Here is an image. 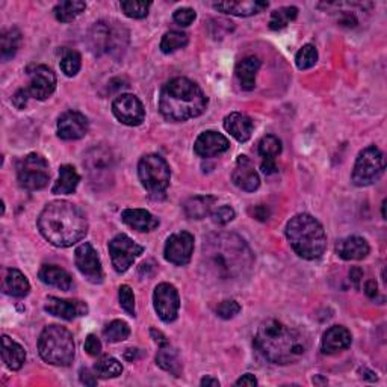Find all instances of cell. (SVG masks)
I'll list each match as a JSON object with an SVG mask.
<instances>
[{"instance_id":"83f0119b","label":"cell","mask_w":387,"mask_h":387,"mask_svg":"<svg viewBox=\"0 0 387 387\" xmlns=\"http://www.w3.org/2000/svg\"><path fill=\"white\" fill-rule=\"evenodd\" d=\"M260 61L256 56H247L239 61L235 73L242 89H254V87H256V75L260 70Z\"/></svg>"},{"instance_id":"8fae6325","label":"cell","mask_w":387,"mask_h":387,"mask_svg":"<svg viewBox=\"0 0 387 387\" xmlns=\"http://www.w3.org/2000/svg\"><path fill=\"white\" fill-rule=\"evenodd\" d=\"M17 179L20 186L27 191L46 188L50 180L47 160L42 155H38V153H30V155L25 156L18 162Z\"/></svg>"},{"instance_id":"d6986e66","label":"cell","mask_w":387,"mask_h":387,"mask_svg":"<svg viewBox=\"0 0 387 387\" xmlns=\"http://www.w3.org/2000/svg\"><path fill=\"white\" fill-rule=\"evenodd\" d=\"M44 310L61 319L71 321L77 317H85L88 313V305L79 300H61L56 297H49L44 304Z\"/></svg>"},{"instance_id":"f6af8a7d","label":"cell","mask_w":387,"mask_h":387,"mask_svg":"<svg viewBox=\"0 0 387 387\" xmlns=\"http://www.w3.org/2000/svg\"><path fill=\"white\" fill-rule=\"evenodd\" d=\"M241 304L236 300H226L217 307V315L221 319H231L241 312Z\"/></svg>"},{"instance_id":"11a10c76","label":"cell","mask_w":387,"mask_h":387,"mask_svg":"<svg viewBox=\"0 0 387 387\" xmlns=\"http://www.w3.org/2000/svg\"><path fill=\"white\" fill-rule=\"evenodd\" d=\"M262 171L265 172V175H274V172H277L279 168H277V164L276 160H263L262 162Z\"/></svg>"},{"instance_id":"9a60e30c","label":"cell","mask_w":387,"mask_h":387,"mask_svg":"<svg viewBox=\"0 0 387 387\" xmlns=\"http://www.w3.org/2000/svg\"><path fill=\"white\" fill-rule=\"evenodd\" d=\"M75 262L80 274L85 276L88 281L94 284L103 281V268H101L99 253L89 242H85L76 248Z\"/></svg>"},{"instance_id":"d4e9b609","label":"cell","mask_w":387,"mask_h":387,"mask_svg":"<svg viewBox=\"0 0 387 387\" xmlns=\"http://www.w3.org/2000/svg\"><path fill=\"white\" fill-rule=\"evenodd\" d=\"M121 220L137 231H153L159 227V220L144 209H126L121 212Z\"/></svg>"},{"instance_id":"b9f144b4","label":"cell","mask_w":387,"mask_h":387,"mask_svg":"<svg viewBox=\"0 0 387 387\" xmlns=\"http://www.w3.org/2000/svg\"><path fill=\"white\" fill-rule=\"evenodd\" d=\"M151 4L150 2H137V0H130V2H121V9L130 18H144L148 14Z\"/></svg>"},{"instance_id":"f907efd6","label":"cell","mask_w":387,"mask_h":387,"mask_svg":"<svg viewBox=\"0 0 387 387\" xmlns=\"http://www.w3.org/2000/svg\"><path fill=\"white\" fill-rule=\"evenodd\" d=\"M357 18H355V15L353 13H348V11H345L341 14L339 17V25L341 26H346V27H355L357 26Z\"/></svg>"},{"instance_id":"74e56055","label":"cell","mask_w":387,"mask_h":387,"mask_svg":"<svg viewBox=\"0 0 387 387\" xmlns=\"http://www.w3.org/2000/svg\"><path fill=\"white\" fill-rule=\"evenodd\" d=\"M188 35L183 32H177V30H171V32H167L164 37H162L160 42V50L164 53H172L179 49H183L188 46Z\"/></svg>"},{"instance_id":"836d02e7","label":"cell","mask_w":387,"mask_h":387,"mask_svg":"<svg viewBox=\"0 0 387 387\" xmlns=\"http://www.w3.org/2000/svg\"><path fill=\"white\" fill-rule=\"evenodd\" d=\"M87 4L80 2V0H67V2H61L55 6V17L58 22L70 23L82 14Z\"/></svg>"},{"instance_id":"e0dca14e","label":"cell","mask_w":387,"mask_h":387,"mask_svg":"<svg viewBox=\"0 0 387 387\" xmlns=\"http://www.w3.org/2000/svg\"><path fill=\"white\" fill-rule=\"evenodd\" d=\"M194 253V236L188 231H179L171 235L165 243V259L177 267L191 262Z\"/></svg>"},{"instance_id":"9c48e42d","label":"cell","mask_w":387,"mask_h":387,"mask_svg":"<svg viewBox=\"0 0 387 387\" xmlns=\"http://www.w3.org/2000/svg\"><path fill=\"white\" fill-rule=\"evenodd\" d=\"M139 180L150 194H164L170 186L171 171L167 160L159 155H147L138 164Z\"/></svg>"},{"instance_id":"1f68e13d","label":"cell","mask_w":387,"mask_h":387,"mask_svg":"<svg viewBox=\"0 0 387 387\" xmlns=\"http://www.w3.org/2000/svg\"><path fill=\"white\" fill-rule=\"evenodd\" d=\"M30 291V284L25 274L18 269H8L4 280V292L15 298H25Z\"/></svg>"},{"instance_id":"f35d334b","label":"cell","mask_w":387,"mask_h":387,"mask_svg":"<svg viewBox=\"0 0 387 387\" xmlns=\"http://www.w3.org/2000/svg\"><path fill=\"white\" fill-rule=\"evenodd\" d=\"M103 336L105 339L110 343L123 342L130 336V327L125 321L115 319L106 325V329L103 330Z\"/></svg>"},{"instance_id":"8d00e7d4","label":"cell","mask_w":387,"mask_h":387,"mask_svg":"<svg viewBox=\"0 0 387 387\" xmlns=\"http://www.w3.org/2000/svg\"><path fill=\"white\" fill-rule=\"evenodd\" d=\"M298 17V8L295 6H283L280 9H276L271 14L269 18V27L272 30H280L284 29L289 23H292L295 18Z\"/></svg>"},{"instance_id":"ac0fdd59","label":"cell","mask_w":387,"mask_h":387,"mask_svg":"<svg viewBox=\"0 0 387 387\" xmlns=\"http://www.w3.org/2000/svg\"><path fill=\"white\" fill-rule=\"evenodd\" d=\"M88 120L77 110H68L58 120V137L64 141H76L88 134Z\"/></svg>"},{"instance_id":"d6a6232c","label":"cell","mask_w":387,"mask_h":387,"mask_svg":"<svg viewBox=\"0 0 387 387\" xmlns=\"http://www.w3.org/2000/svg\"><path fill=\"white\" fill-rule=\"evenodd\" d=\"M80 176L75 167L71 165H63L59 168V179L53 185L52 192L53 194H73L79 185Z\"/></svg>"},{"instance_id":"ba28073f","label":"cell","mask_w":387,"mask_h":387,"mask_svg":"<svg viewBox=\"0 0 387 387\" xmlns=\"http://www.w3.org/2000/svg\"><path fill=\"white\" fill-rule=\"evenodd\" d=\"M384 168L386 162L381 150L375 146H369L359 153L351 175V180L355 186L374 185L383 176Z\"/></svg>"},{"instance_id":"52a82bcc","label":"cell","mask_w":387,"mask_h":387,"mask_svg":"<svg viewBox=\"0 0 387 387\" xmlns=\"http://www.w3.org/2000/svg\"><path fill=\"white\" fill-rule=\"evenodd\" d=\"M30 82L26 88L18 89L13 96V103L18 109H25L27 99L35 100H46L55 93L56 88V76L52 68L46 65H37L29 68Z\"/></svg>"},{"instance_id":"9f6ffc18","label":"cell","mask_w":387,"mask_h":387,"mask_svg":"<svg viewBox=\"0 0 387 387\" xmlns=\"http://www.w3.org/2000/svg\"><path fill=\"white\" fill-rule=\"evenodd\" d=\"M141 355H142V353L138 348H129L125 353V359L129 360V362H135L141 357Z\"/></svg>"},{"instance_id":"8992f818","label":"cell","mask_w":387,"mask_h":387,"mask_svg":"<svg viewBox=\"0 0 387 387\" xmlns=\"http://www.w3.org/2000/svg\"><path fill=\"white\" fill-rule=\"evenodd\" d=\"M38 351L42 359L55 366H68L75 359L73 334L61 325H49L39 336Z\"/></svg>"},{"instance_id":"681fc988","label":"cell","mask_w":387,"mask_h":387,"mask_svg":"<svg viewBox=\"0 0 387 387\" xmlns=\"http://www.w3.org/2000/svg\"><path fill=\"white\" fill-rule=\"evenodd\" d=\"M79 380L85 386H96L97 384V375H94L89 369L82 368L79 371Z\"/></svg>"},{"instance_id":"30bf717a","label":"cell","mask_w":387,"mask_h":387,"mask_svg":"<svg viewBox=\"0 0 387 387\" xmlns=\"http://www.w3.org/2000/svg\"><path fill=\"white\" fill-rule=\"evenodd\" d=\"M127 44V30L120 26H112L106 22H99L89 30V47L96 55L115 53Z\"/></svg>"},{"instance_id":"603a6c76","label":"cell","mask_w":387,"mask_h":387,"mask_svg":"<svg viewBox=\"0 0 387 387\" xmlns=\"http://www.w3.org/2000/svg\"><path fill=\"white\" fill-rule=\"evenodd\" d=\"M369 251V243L360 236L341 239L336 246V254L343 260H363L364 258H368Z\"/></svg>"},{"instance_id":"6f0895ef","label":"cell","mask_w":387,"mask_h":387,"mask_svg":"<svg viewBox=\"0 0 387 387\" xmlns=\"http://www.w3.org/2000/svg\"><path fill=\"white\" fill-rule=\"evenodd\" d=\"M200 384L203 387H220V381L217 379H212V376H205Z\"/></svg>"},{"instance_id":"3957f363","label":"cell","mask_w":387,"mask_h":387,"mask_svg":"<svg viewBox=\"0 0 387 387\" xmlns=\"http://www.w3.org/2000/svg\"><path fill=\"white\" fill-rule=\"evenodd\" d=\"M254 346L265 359L276 364H291L303 359L309 350L307 339L277 319L260 324Z\"/></svg>"},{"instance_id":"7bdbcfd3","label":"cell","mask_w":387,"mask_h":387,"mask_svg":"<svg viewBox=\"0 0 387 387\" xmlns=\"http://www.w3.org/2000/svg\"><path fill=\"white\" fill-rule=\"evenodd\" d=\"M80 65H82V59L77 52H68L63 61H61V70L68 77H73L79 73Z\"/></svg>"},{"instance_id":"277c9868","label":"cell","mask_w":387,"mask_h":387,"mask_svg":"<svg viewBox=\"0 0 387 387\" xmlns=\"http://www.w3.org/2000/svg\"><path fill=\"white\" fill-rule=\"evenodd\" d=\"M208 108L203 89L186 77H175L164 85L159 96V110L168 121H186L200 117Z\"/></svg>"},{"instance_id":"6da1fadb","label":"cell","mask_w":387,"mask_h":387,"mask_svg":"<svg viewBox=\"0 0 387 387\" xmlns=\"http://www.w3.org/2000/svg\"><path fill=\"white\" fill-rule=\"evenodd\" d=\"M203 267L220 281H236L251 272L254 258L247 242L235 233H215L203 243Z\"/></svg>"},{"instance_id":"4fadbf2b","label":"cell","mask_w":387,"mask_h":387,"mask_svg":"<svg viewBox=\"0 0 387 387\" xmlns=\"http://www.w3.org/2000/svg\"><path fill=\"white\" fill-rule=\"evenodd\" d=\"M108 250L110 254L112 267L118 274L126 272L134 265L135 259L144 253V247L130 239L127 235H123V233L109 242Z\"/></svg>"},{"instance_id":"f5cc1de1","label":"cell","mask_w":387,"mask_h":387,"mask_svg":"<svg viewBox=\"0 0 387 387\" xmlns=\"http://www.w3.org/2000/svg\"><path fill=\"white\" fill-rule=\"evenodd\" d=\"M364 293L368 295V297L371 300H375L376 297H379V284H376L375 280L366 281V284H364Z\"/></svg>"},{"instance_id":"2e32d148","label":"cell","mask_w":387,"mask_h":387,"mask_svg":"<svg viewBox=\"0 0 387 387\" xmlns=\"http://www.w3.org/2000/svg\"><path fill=\"white\" fill-rule=\"evenodd\" d=\"M112 112L120 123L126 126H139L146 117L144 106L134 94L118 96L112 103Z\"/></svg>"},{"instance_id":"bcb514c9","label":"cell","mask_w":387,"mask_h":387,"mask_svg":"<svg viewBox=\"0 0 387 387\" xmlns=\"http://www.w3.org/2000/svg\"><path fill=\"white\" fill-rule=\"evenodd\" d=\"M235 218V210H233L230 206H221L217 210L212 212V220L215 224H220V226H226L230 221Z\"/></svg>"},{"instance_id":"ffe728a7","label":"cell","mask_w":387,"mask_h":387,"mask_svg":"<svg viewBox=\"0 0 387 387\" xmlns=\"http://www.w3.org/2000/svg\"><path fill=\"white\" fill-rule=\"evenodd\" d=\"M231 180L239 189L246 192H254L260 186V177L258 171L254 170L253 162L243 155L236 160L235 170L231 172Z\"/></svg>"},{"instance_id":"7402d4cb","label":"cell","mask_w":387,"mask_h":387,"mask_svg":"<svg viewBox=\"0 0 387 387\" xmlns=\"http://www.w3.org/2000/svg\"><path fill=\"white\" fill-rule=\"evenodd\" d=\"M353 342V336L348 329L342 325H334L322 336L321 350L324 354H336L343 350H348Z\"/></svg>"},{"instance_id":"7dc6e473","label":"cell","mask_w":387,"mask_h":387,"mask_svg":"<svg viewBox=\"0 0 387 387\" xmlns=\"http://www.w3.org/2000/svg\"><path fill=\"white\" fill-rule=\"evenodd\" d=\"M172 18H175V22L180 26H189L194 20L197 18V14L191 8H180L175 13V15H172Z\"/></svg>"},{"instance_id":"ee69618b","label":"cell","mask_w":387,"mask_h":387,"mask_svg":"<svg viewBox=\"0 0 387 387\" xmlns=\"http://www.w3.org/2000/svg\"><path fill=\"white\" fill-rule=\"evenodd\" d=\"M118 298H120L121 307L125 309V312H127V315H130V317H135V295L132 288L127 286V284L120 286Z\"/></svg>"},{"instance_id":"44dd1931","label":"cell","mask_w":387,"mask_h":387,"mask_svg":"<svg viewBox=\"0 0 387 387\" xmlns=\"http://www.w3.org/2000/svg\"><path fill=\"white\" fill-rule=\"evenodd\" d=\"M229 147L230 142L226 137L218 134V132L206 130L197 138L196 144H194V151L201 158H212L227 151Z\"/></svg>"},{"instance_id":"c3c4849f","label":"cell","mask_w":387,"mask_h":387,"mask_svg":"<svg viewBox=\"0 0 387 387\" xmlns=\"http://www.w3.org/2000/svg\"><path fill=\"white\" fill-rule=\"evenodd\" d=\"M85 351L89 355H93V357H97V355H100V353H101V342L99 341L97 336L88 334V338L85 341Z\"/></svg>"},{"instance_id":"816d5d0a","label":"cell","mask_w":387,"mask_h":387,"mask_svg":"<svg viewBox=\"0 0 387 387\" xmlns=\"http://www.w3.org/2000/svg\"><path fill=\"white\" fill-rule=\"evenodd\" d=\"M363 276H364V272H363L360 268H357V267L351 268V271H350V280H351L353 286H354L355 289H359V288H360V283H362Z\"/></svg>"},{"instance_id":"f546056e","label":"cell","mask_w":387,"mask_h":387,"mask_svg":"<svg viewBox=\"0 0 387 387\" xmlns=\"http://www.w3.org/2000/svg\"><path fill=\"white\" fill-rule=\"evenodd\" d=\"M217 205V198L212 196H197L189 198L183 209L186 217L191 220H203L208 215H212L213 208Z\"/></svg>"},{"instance_id":"7c38bea8","label":"cell","mask_w":387,"mask_h":387,"mask_svg":"<svg viewBox=\"0 0 387 387\" xmlns=\"http://www.w3.org/2000/svg\"><path fill=\"white\" fill-rule=\"evenodd\" d=\"M84 165L87 168L91 183H94L96 186H100L101 183L109 182L112 179V170H114L115 165L114 153L108 147L96 146L85 155Z\"/></svg>"},{"instance_id":"5b68a950","label":"cell","mask_w":387,"mask_h":387,"mask_svg":"<svg viewBox=\"0 0 387 387\" xmlns=\"http://www.w3.org/2000/svg\"><path fill=\"white\" fill-rule=\"evenodd\" d=\"M286 238L292 250L305 260L319 259L327 248L322 224L309 213L295 215L286 226Z\"/></svg>"},{"instance_id":"cb8c5ba5","label":"cell","mask_w":387,"mask_h":387,"mask_svg":"<svg viewBox=\"0 0 387 387\" xmlns=\"http://www.w3.org/2000/svg\"><path fill=\"white\" fill-rule=\"evenodd\" d=\"M224 127L229 134L239 142H247L253 135V120L241 112H231L230 115L224 120Z\"/></svg>"},{"instance_id":"d590c367","label":"cell","mask_w":387,"mask_h":387,"mask_svg":"<svg viewBox=\"0 0 387 387\" xmlns=\"http://www.w3.org/2000/svg\"><path fill=\"white\" fill-rule=\"evenodd\" d=\"M94 372L100 379H117V376L123 374V364L114 357L105 355L94 364Z\"/></svg>"},{"instance_id":"5bb4252c","label":"cell","mask_w":387,"mask_h":387,"mask_svg":"<svg viewBox=\"0 0 387 387\" xmlns=\"http://www.w3.org/2000/svg\"><path fill=\"white\" fill-rule=\"evenodd\" d=\"M153 303L158 317L164 322L176 321L180 309V297L177 289L170 283H160L153 293Z\"/></svg>"},{"instance_id":"484cf974","label":"cell","mask_w":387,"mask_h":387,"mask_svg":"<svg viewBox=\"0 0 387 387\" xmlns=\"http://www.w3.org/2000/svg\"><path fill=\"white\" fill-rule=\"evenodd\" d=\"M213 8L224 14L250 17L262 13L263 9H267L268 2H260V0H251V2H220L213 4Z\"/></svg>"},{"instance_id":"680465c9","label":"cell","mask_w":387,"mask_h":387,"mask_svg":"<svg viewBox=\"0 0 387 387\" xmlns=\"http://www.w3.org/2000/svg\"><path fill=\"white\" fill-rule=\"evenodd\" d=\"M313 383L318 384V383H322V384H327V380H319V375L317 376V379H313Z\"/></svg>"},{"instance_id":"4dcf8cb0","label":"cell","mask_w":387,"mask_h":387,"mask_svg":"<svg viewBox=\"0 0 387 387\" xmlns=\"http://www.w3.org/2000/svg\"><path fill=\"white\" fill-rule=\"evenodd\" d=\"M159 351L156 355V363L159 368H162L164 371L170 372L171 375L175 376H180L182 375V362L179 357V353L172 348V346L168 342L159 343Z\"/></svg>"},{"instance_id":"7a4b0ae2","label":"cell","mask_w":387,"mask_h":387,"mask_svg":"<svg viewBox=\"0 0 387 387\" xmlns=\"http://www.w3.org/2000/svg\"><path fill=\"white\" fill-rule=\"evenodd\" d=\"M38 229L52 246L67 248L87 236L88 221L73 203L58 200L49 203L39 213Z\"/></svg>"},{"instance_id":"4316f807","label":"cell","mask_w":387,"mask_h":387,"mask_svg":"<svg viewBox=\"0 0 387 387\" xmlns=\"http://www.w3.org/2000/svg\"><path fill=\"white\" fill-rule=\"evenodd\" d=\"M38 277L49 286L58 288L61 291H70L73 288V279H71L70 274L65 269L56 267V265H44L39 269Z\"/></svg>"},{"instance_id":"ab89813d","label":"cell","mask_w":387,"mask_h":387,"mask_svg":"<svg viewBox=\"0 0 387 387\" xmlns=\"http://www.w3.org/2000/svg\"><path fill=\"white\" fill-rule=\"evenodd\" d=\"M281 153V142L277 137H263L259 142V155L263 160H276Z\"/></svg>"},{"instance_id":"60d3db41","label":"cell","mask_w":387,"mask_h":387,"mask_svg":"<svg viewBox=\"0 0 387 387\" xmlns=\"http://www.w3.org/2000/svg\"><path fill=\"white\" fill-rule=\"evenodd\" d=\"M318 63V50L312 44H305L303 46L297 56H295V64L300 70H309L315 67V64Z\"/></svg>"},{"instance_id":"db71d44e","label":"cell","mask_w":387,"mask_h":387,"mask_svg":"<svg viewBox=\"0 0 387 387\" xmlns=\"http://www.w3.org/2000/svg\"><path fill=\"white\" fill-rule=\"evenodd\" d=\"M236 386H248V387H253V386H258V379L254 376L253 374H246L242 375L241 379L235 383Z\"/></svg>"},{"instance_id":"f1b7e54d","label":"cell","mask_w":387,"mask_h":387,"mask_svg":"<svg viewBox=\"0 0 387 387\" xmlns=\"http://www.w3.org/2000/svg\"><path fill=\"white\" fill-rule=\"evenodd\" d=\"M2 359L9 369H22L26 360V351L20 343L13 341L8 336H2Z\"/></svg>"},{"instance_id":"91938a15","label":"cell","mask_w":387,"mask_h":387,"mask_svg":"<svg viewBox=\"0 0 387 387\" xmlns=\"http://www.w3.org/2000/svg\"><path fill=\"white\" fill-rule=\"evenodd\" d=\"M381 212H383V218H386V200L383 201V208H381Z\"/></svg>"},{"instance_id":"e575fe53","label":"cell","mask_w":387,"mask_h":387,"mask_svg":"<svg viewBox=\"0 0 387 387\" xmlns=\"http://www.w3.org/2000/svg\"><path fill=\"white\" fill-rule=\"evenodd\" d=\"M20 44H22V34L18 29H9L2 34L0 38V52H2V59L9 61L15 56L18 52Z\"/></svg>"}]
</instances>
